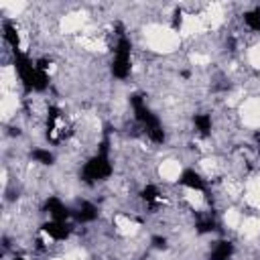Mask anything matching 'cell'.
<instances>
[{
	"mask_svg": "<svg viewBox=\"0 0 260 260\" xmlns=\"http://www.w3.org/2000/svg\"><path fill=\"white\" fill-rule=\"evenodd\" d=\"M152 246H154L156 250H165V248H167V238H162V236H152Z\"/></svg>",
	"mask_w": 260,
	"mask_h": 260,
	"instance_id": "obj_17",
	"label": "cell"
},
{
	"mask_svg": "<svg viewBox=\"0 0 260 260\" xmlns=\"http://www.w3.org/2000/svg\"><path fill=\"white\" fill-rule=\"evenodd\" d=\"M140 197H142V201H146V203H154L156 199H158V189L154 187V185H146L142 191H140Z\"/></svg>",
	"mask_w": 260,
	"mask_h": 260,
	"instance_id": "obj_15",
	"label": "cell"
},
{
	"mask_svg": "<svg viewBox=\"0 0 260 260\" xmlns=\"http://www.w3.org/2000/svg\"><path fill=\"white\" fill-rule=\"evenodd\" d=\"M179 183L183 187H189V189H195V191H205V187H207L205 181L201 179V175L195 173L193 169H185L181 173V177H179Z\"/></svg>",
	"mask_w": 260,
	"mask_h": 260,
	"instance_id": "obj_7",
	"label": "cell"
},
{
	"mask_svg": "<svg viewBox=\"0 0 260 260\" xmlns=\"http://www.w3.org/2000/svg\"><path fill=\"white\" fill-rule=\"evenodd\" d=\"M108 150H110V138H108V128H106V136L98 148V152L85 162L83 171H81V179L85 183H95V181H104L112 175V162H110V156H108Z\"/></svg>",
	"mask_w": 260,
	"mask_h": 260,
	"instance_id": "obj_1",
	"label": "cell"
},
{
	"mask_svg": "<svg viewBox=\"0 0 260 260\" xmlns=\"http://www.w3.org/2000/svg\"><path fill=\"white\" fill-rule=\"evenodd\" d=\"M193 124L199 130L201 136H207L211 132V116L209 114H195L193 116Z\"/></svg>",
	"mask_w": 260,
	"mask_h": 260,
	"instance_id": "obj_11",
	"label": "cell"
},
{
	"mask_svg": "<svg viewBox=\"0 0 260 260\" xmlns=\"http://www.w3.org/2000/svg\"><path fill=\"white\" fill-rule=\"evenodd\" d=\"M73 217L79 221V223H89V221H95L98 219V207L89 201H81L77 205V209L73 211Z\"/></svg>",
	"mask_w": 260,
	"mask_h": 260,
	"instance_id": "obj_8",
	"label": "cell"
},
{
	"mask_svg": "<svg viewBox=\"0 0 260 260\" xmlns=\"http://www.w3.org/2000/svg\"><path fill=\"white\" fill-rule=\"evenodd\" d=\"M30 156H32L37 162H41V165H53V162H55V154H53L51 150H45V148H35V150L30 152Z\"/></svg>",
	"mask_w": 260,
	"mask_h": 260,
	"instance_id": "obj_12",
	"label": "cell"
},
{
	"mask_svg": "<svg viewBox=\"0 0 260 260\" xmlns=\"http://www.w3.org/2000/svg\"><path fill=\"white\" fill-rule=\"evenodd\" d=\"M130 51H132L130 39L120 35L118 45H116V53H114V61H112V75L114 77L126 79L130 75Z\"/></svg>",
	"mask_w": 260,
	"mask_h": 260,
	"instance_id": "obj_3",
	"label": "cell"
},
{
	"mask_svg": "<svg viewBox=\"0 0 260 260\" xmlns=\"http://www.w3.org/2000/svg\"><path fill=\"white\" fill-rule=\"evenodd\" d=\"M43 232L49 234L53 240H67L69 234H71V228L67 225V221H55V219H51V221L43 223Z\"/></svg>",
	"mask_w": 260,
	"mask_h": 260,
	"instance_id": "obj_6",
	"label": "cell"
},
{
	"mask_svg": "<svg viewBox=\"0 0 260 260\" xmlns=\"http://www.w3.org/2000/svg\"><path fill=\"white\" fill-rule=\"evenodd\" d=\"M254 138H256V144H258V152H260V132H258Z\"/></svg>",
	"mask_w": 260,
	"mask_h": 260,
	"instance_id": "obj_19",
	"label": "cell"
},
{
	"mask_svg": "<svg viewBox=\"0 0 260 260\" xmlns=\"http://www.w3.org/2000/svg\"><path fill=\"white\" fill-rule=\"evenodd\" d=\"M181 16H183L181 8H175V12H173V28H179L181 26Z\"/></svg>",
	"mask_w": 260,
	"mask_h": 260,
	"instance_id": "obj_18",
	"label": "cell"
},
{
	"mask_svg": "<svg viewBox=\"0 0 260 260\" xmlns=\"http://www.w3.org/2000/svg\"><path fill=\"white\" fill-rule=\"evenodd\" d=\"M234 254V244L228 240H219L209 252V260H230Z\"/></svg>",
	"mask_w": 260,
	"mask_h": 260,
	"instance_id": "obj_9",
	"label": "cell"
},
{
	"mask_svg": "<svg viewBox=\"0 0 260 260\" xmlns=\"http://www.w3.org/2000/svg\"><path fill=\"white\" fill-rule=\"evenodd\" d=\"M45 211H47L55 221H67V219L73 215V211H71L61 199H57V197H49V199L45 201Z\"/></svg>",
	"mask_w": 260,
	"mask_h": 260,
	"instance_id": "obj_5",
	"label": "cell"
},
{
	"mask_svg": "<svg viewBox=\"0 0 260 260\" xmlns=\"http://www.w3.org/2000/svg\"><path fill=\"white\" fill-rule=\"evenodd\" d=\"M213 230H217V223H215L211 217L197 221V232H199V234H209V232H213Z\"/></svg>",
	"mask_w": 260,
	"mask_h": 260,
	"instance_id": "obj_16",
	"label": "cell"
},
{
	"mask_svg": "<svg viewBox=\"0 0 260 260\" xmlns=\"http://www.w3.org/2000/svg\"><path fill=\"white\" fill-rule=\"evenodd\" d=\"M130 104H132V110H134V118L142 124V128L146 130L148 138L156 144L165 142V130L160 126V120L156 118V114L146 106L144 102V95L140 93H132L130 95Z\"/></svg>",
	"mask_w": 260,
	"mask_h": 260,
	"instance_id": "obj_2",
	"label": "cell"
},
{
	"mask_svg": "<svg viewBox=\"0 0 260 260\" xmlns=\"http://www.w3.org/2000/svg\"><path fill=\"white\" fill-rule=\"evenodd\" d=\"M2 35H4V41L12 47V51H20V37H18L16 26H14L10 20H6V22L2 24Z\"/></svg>",
	"mask_w": 260,
	"mask_h": 260,
	"instance_id": "obj_10",
	"label": "cell"
},
{
	"mask_svg": "<svg viewBox=\"0 0 260 260\" xmlns=\"http://www.w3.org/2000/svg\"><path fill=\"white\" fill-rule=\"evenodd\" d=\"M244 22H246L252 30L260 32V8H254V10L244 12Z\"/></svg>",
	"mask_w": 260,
	"mask_h": 260,
	"instance_id": "obj_13",
	"label": "cell"
},
{
	"mask_svg": "<svg viewBox=\"0 0 260 260\" xmlns=\"http://www.w3.org/2000/svg\"><path fill=\"white\" fill-rule=\"evenodd\" d=\"M12 260H24V258H20V256H16V258H12Z\"/></svg>",
	"mask_w": 260,
	"mask_h": 260,
	"instance_id": "obj_20",
	"label": "cell"
},
{
	"mask_svg": "<svg viewBox=\"0 0 260 260\" xmlns=\"http://www.w3.org/2000/svg\"><path fill=\"white\" fill-rule=\"evenodd\" d=\"M49 87V73L43 71V69H37V75H35V91H45Z\"/></svg>",
	"mask_w": 260,
	"mask_h": 260,
	"instance_id": "obj_14",
	"label": "cell"
},
{
	"mask_svg": "<svg viewBox=\"0 0 260 260\" xmlns=\"http://www.w3.org/2000/svg\"><path fill=\"white\" fill-rule=\"evenodd\" d=\"M12 63H14V69L24 85L26 91H30L35 87V75H37V67L32 65V61L28 59V55H24L22 51H14V57H12Z\"/></svg>",
	"mask_w": 260,
	"mask_h": 260,
	"instance_id": "obj_4",
	"label": "cell"
}]
</instances>
